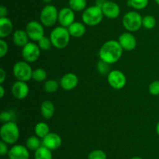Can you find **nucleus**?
Listing matches in <instances>:
<instances>
[{
  "label": "nucleus",
  "mask_w": 159,
  "mask_h": 159,
  "mask_svg": "<svg viewBox=\"0 0 159 159\" xmlns=\"http://www.w3.org/2000/svg\"><path fill=\"white\" fill-rule=\"evenodd\" d=\"M123 48L118 41L110 40L101 46L99 51L100 60L110 64H114L120 60L123 54Z\"/></svg>",
  "instance_id": "1"
},
{
  "label": "nucleus",
  "mask_w": 159,
  "mask_h": 159,
  "mask_svg": "<svg viewBox=\"0 0 159 159\" xmlns=\"http://www.w3.org/2000/svg\"><path fill=\"white\" fill-rule=\"evenodd\" d=\"M71 35L68 28L64 26H57L51 31L50 39L52 45L57 49H63L68 45Z\"/></svg>",
  "instance_id": "2"
},
{
  "label": "nucleus",
  "mask_w": 159,
  "mask_h": 159,
  "mask_svg": "<svg viewBox=\"0 0 159 159\" xmlns=\"http://www.w3.org/2000/svg\"><path fill=\"white\" fill-rule=\"evenodd\" d=\"M0 137L7 144H14L20 138V129L15 122L3 123L0 128Z\"/></svg>",
  "instance_id": "3"
},
{
  "label": "nucleus",
  "mask_w": 159,
  "mask_h": 159,
  "mask_svg": "<svg viewBox=\"0 0 159 159\" xmlns=\"http://www.w3.org/2000/svg\"><path fill=\"white\" fill-rule=\"evenodd\" d=\"M103 17L102 8L97 5H94L87 7L82 12V23L89 26H96L102 22Z\"/></svg>",
  "instance_id": "4"
},
{
  "label": "nucleus",
  "mask_w": 159,
  "mask_h": 159,
  "mask_svg": "<svg viewBox=\"0 0 159 159\" xmlns=\"http://www.w3.org/2000/svg\"><path fill=\"white\" fill-rule=\"evenodd\" d=\"M142 19L143 17L138 12L130 11L123 17V26L128 32H135L142 26Z\"/></svg>",
  "instance_id": "5"
},
{
  "label": "nucleus",
  "mask_w": 159,
  "mask_h": 159,
  "mask_svg": "<svg viewBox=\"0 0 159 159\" xmlns=\"http://www.w3.org/2000/svg\"><path fill=\"white\" fill-rule=\"evenodd\" d=\"M58 12L57 8L53 5H46L40 12V23L47 27L54 26L56 22L58 21Z\"/></svg>",
  "instance_id": "6"
},
{
  "label": "nucleus",
  "mask_w": 159,
  "mask_h": 159,
  "mask_svg": "<svg viewBox=\"0 0 159 159\" xmlns=\"http://www.w3.org/2000/svg\"><path fill=\"white\" fill-rule=\"evenodd\" d=\"M34 70L29 62L26 61H19L16 62L12 68V73L17 80L27 82L32 78Z\"/></svg>",
  "instance_id": "7"
},
{
  "label": "nucleus",
  "mask_w": 159,
  "mask_h": 159,
  "mask_svg": "<svg viewBox=\"0 0 159 159\" xmlns=\"http://www.w3.org/2000/svg\"><path fill=\"white\" fill-rule=\"evenodd\" d=\"M22 57L23 60L29 63L35 62L40 55V48L34 42H29L22 48Z\"/></svg>",
  "instance_id": "8"
},
{
  "label": "nucleus",
  "mask_w": 159,
  "mask_h": 159,
  "mask_svg": "<svg viewBox=\"0 0 159 159\" xmlns=\"http://www.w3.org/2000/svg\"><path fill=\"white\" fill-rule=\"evenodd\" d=\"M107 80L110 87L115 90L123 89L127 84V78L125 74L122 71L117 70H112L108 73Z\"/></svg>",
  "instance_id": "9"
},
{
  "label": "nucleus",
  "mask_w": 159,
  "mask_h": 159,
  "mask_svg": "<svg viewBox=\"0 0 159 159\" xmlns=\"http://www.w3.org/2000/svg\"><path fill=\"white\" fill-rule=\"evenodd\" d=\"M28 37L33 41H38L40 39L44 36V29L43 25L41 23L36 20L30 21L26 24V30Z\"/></svg>",
  "instance_id": "10"
},
{
  "label": "nucleus",
  "mask_w": 159,
  "mask_h": 159,
  "mask_svg": "<svg viewBox=\"0 0 159 159\" xmlns=\"http://www.w3.org/2000/svg\"><path fill=\"white\" fill-rule=\"evenodd\" d=\"M75 11L70 7H64L58 12V23L64 27L68 28L75 22Z\"/></svg>",
  "instance_id": "11"
},
{
  "label": "nucleus",
  "mask_w": 159,
  "mask_h": 159,
  "mask_svg": "<svg viewBox=\"0 0 159 159\" xmlns=\"http://www.w3.org/2000/svg\"><path fill=\"white\" fill-rule=\"evenodd\" d=\"M118 42L124 51H133L137 47V39L131 32H125L120 34Z\"/></svg>",
  "instance_id": "12"
},
{
  "label": "nucleus",
  "mask_w": 159,
  "mask_h": 159,
  "mask_svg": "<svg viewBox=\"0 0 159 159\" xmlns=\"http://www.w3.org/2000/svg\"><path fill=\"white\" fill-rule=\"evenodd\" d=\"M62 140L60 135L56 132H50L44 138L42 139V145L51 151L57 150L61 146Z\"/></svg>",
  "instance_id": "13"
},
{
  "label": "nucleus",
  "mask_w": 159,
  "mask_h": 159,
  "mask_svg": "<svg viewBox=\"0 0 159 159\" xmlns=\"http://www.w3.org/2000/svg\"><path fill=\"white\" fill-rule=\"evenodd\" d=\"M11 91L14 98L18 100H23L26 98L29 94V87L26 82L17 80L12 84Z\"/></svg>",
  "instance_id": "14"
},
{
  "label": "nucleus",
  "mask_w": 159,
  "mask_h": 159,
  "mask_svg": "<svg viewBox=\"0 0 159 159\" xmlns=\"http://www.w3.org/2000/svg\"><path fill=\"white\" fill-rule=\"evenodd\" d=\"M30 150L22 144H16L9 149V159H30Z\"/></svg>",
  "instance_id": "15"
},
{
  "label": "nucleus",
  "mask_w": 159,
  "mask_h": 159,
  "mask_svg": "<svg viewBox=\"0 0 159 159\" xmlns=\"http://www.w3.org/2000/svg\"><path fill=\"white\" fill-rule=\"evenodd\" d=\"M101 8L104 17L108 19H116L120 14V7L115 2L107 1Z\"/></svg>",
  "instance_id": "16"
},
{
  "label": "nucleus",
  "mask_w": 159,
  "mask_h": 159,
  "mask_svg": "<svg viewBox=\"0 0 159 159\" xmlns=\"http://www.w3.org/2000/svg\"><path fill=\"white\" fill-rule=\"evenodd\" d=\"M79 84L78 76L73 73H67L61 78L60 86L65 90H71Z\"/></svg>",
  "instance_id": "17"
},
{
  "label": "nucleus",
  "mask_w": 159,
  "mask_h": 159,
  "mask_svg": "<svg viewBox=\"0 0 159 159\" xmlns=\"http://www.w3.org/2000/svg\"><path fill=\"white\" fill-rule=\"evenodd\" d=\"M13 30V24L8 17L0 18V38L4 39L10 35Z\"/></svg>",
  "instance_id": "18"
},
{
  "label": "nucleus",
  "mask_w": 159,
  "mask_h": 159,
  "mask_svg": "<svg viewBox=\"0 0 159 159\" xmlns=\"http://www.w3.org/2000/svg\"><path fill=\"white\" fill-rule=\"evenodd\" d=\"M29 39L27 33L24 30H16L12 34V41L18 47H24L26 44L29 43Z\"/></svg>",
  "instance_id": "19"
},
{
  "label": "nucleus",
  "mask_w": 159,
  "mask_h": 159,
  "mask_svg": "<svg viewBox=\"0 0 159 159\" xmlns=\"http://www.w3.org/2000/svg\"><path fill=\"white\" fill-rule=\"evenodd\" d=\"M68 30L69 31L71 37L79 38V37H82L85 34L86 26H85V24L84 23L75 21L72 24L68 26Z\"/></svg>",
  "instance_id": "20"
},
{
  "label": "nucleus",
  "mask_w": 159,
  "mask_h": 159,
  "mask_svg": "<svg viewBox=\"0 0 159 159\" xmlns=\"http://www.w3.org/2000/svg\"><path fill=\"white\" fill-rule=\"evenodd\" d=\"M40 112L41 115L45 119H51L54 115L55 112V107L52 101H44L42 102L40 106Z\"/></svg>",
  "instance_id": "21"
},
{
  "label": "nucleus",
  "mask_w": 159,
  "mask_h": 159,
  "mask_svg": "<svg viewBox=\"0 0 159 159\" xmlns=\"http://www.w3.org/2000/svg\"><path fill=\"white\" fill-rule=\"evenodd\" d=\"M34 132H35V135L37 136L40 138L43 139L50 133V126L47 124L46 123L43 122H40V123H37L34 127Z\"/></svg>",
  "instance_id": "22"
},
{
  "label": "nucleus",
  "mask_w": 159,
  "mask_h": 159,
  "mask_svg": "<svg viewBox=\"0 0 159 159\" xmlns=\"http://www.w3.org/2000/svg\"><path fill=\"white\" fill-rule=\"evenodd\" d=\"M52 152L50 149L42 145L34 152V159H52Z\"/></svg>",
  "instance_id": "23"
},
{
  "label": "nucleus",
  "mask_w": 159,
  "mask_h": 159,
  "mask_svg": "<svg viewBox=\"0 0 159 159\" xmlns=\"http://www.w3.org/2000/svg\"><path fill=\"white\" fill-rule=\"evenodd\" d=\"M42 146V141H40V137L37 136H30L26 141V147L30 151H37L39 147Z\"/></svg>",
  "instance_id": "24"
},
{
  "label": "nucleus",
  "mask_w": 159,
  "mask_h": 159,
  "mask_svg": "<svg viewBox=\"0 0 159 159\" xmlns=\"http://www.w3.org/2000/svg\"><path fill=\"white\" fill-rule=\"evenodd\" d=\"M68 6L75 12L84 11L87 8V0H68Z\"/></svg>",
  "instance_id": "25"
},
{
  "label": "nucleus",
  "mask_w": 159,
  "mask_h": 159,
  "mask_svg": "<svg viewBox=\"0 0 159 159\" xmlns=\"http://www.w3.org/2000/svg\"><path fill=\"white\" fill-rule=\"evenodd\" d=\"M149 0H127V6L135 10H141L148 6Z\"/></svg>",
  "instance_id": "26"
},
{
  "label": "nucleus",
  "mask_w": 159,
  "mask_h": 159,
  "mask_svg": "<svg viewBox=\"0 0 159 159\" xmlns=\"http://www.w3.org/2000/svg\"><path fill=\"white\" fill-rule=\"evenodd\" d=\"M60 84L54 80H47L43 84V90L46 93L53 94L56 92L58 89Z\"/></svg>",
  "instance_id": "27"
},
{
  "label": "nucleus",
  "mask_w": 159,
  "mask_h": 159,
  "mask_svg": "<svg viewBox=\"0 0 159 159\" xmlns=\"http://www.w3.org/2000/svg\"><path fill=\"white\" fill-rule=\"evenodd\" d=\"M156 19L152 15H146L142 19V26L147 30H152L156 26Z\"/></svg>",
  "instance_id": "28"
},
{
  "label": "nucleus",
  "mask_w": 159,
  "mask_h": 159,
  "mask_svg": "<svg viewBox=\"0 0 159 159\" xmlns=\"http://www.w3.org/2000/svg\"><path fill=\"white\" fill-rule=\"evenodd\" d=\"M47 77H48V74H47V72L43 69H36L33 72L32 79L34 80L37 81V82H43V81H46Z\"/></svg>",
  "instance_id": "29"
},
{
  "label": "nucleus",
  "mask_w": 159,
  "mask_h": 159,
  "mask_svg": "<svg viewBox=\"0 0 159 159\" xmlns=\"http://www.w3.org/2000/svg\"><path fill=\"white\" fill-rule=\"evenodd\" d=\"M37 45L40 47V50H43V51H48L51 48V46H53L50 37H45V36H43L41 39L37 41Z\"/></svg>",
  "instance_id": "30"
},
{
  "label": "nucleus",
  "mask_w": 159,
  "mask_h": 159,
  "mask_svg": "<svg viewBox=\"0 0 159 159\" xmlns=\"http://www.w3.org/2000/svg\"><path fill=\"white\" fill-rule=\"evenodd\" d=\"M88 159H107V155L102 150L96 149L89 154Z\"/></svg>",
  "instance_id": "31"
},
{
  "label": "nucleus",
  "mask_w": 159,
  "mask_h": 159,
  "mask_svg": "<svg viewBox=\"0 0 159 159\" xmlns=\"http://www.w3.org/2000/svg\"><path fill=\"white\" fill-rule=\"evenodd\" d=\"M96 69H97L98 73H100L101 75H106L110 73V64L107 63V62H103L102 60H99L97 62L96 65Z\"/></svg>",
  "instance_id": "32"
},
{
  "label": "nucleus",
  "mask_w": 159,
  "mask_h": 159,
  "mask_svg": "<svg viewBox=\"0 0 159 159\" xmlns=\"http://www.w3.org/2000/svg\"><path fill=\"white\" fill-rule=\"evenodd\" d=\"M12 118H13V114L9 111H3L0 114V121L2 123L12 122Z\"/></svg>",
  "instance_id": "33"
},
{
  "label": "nucleus",
  "mask_w": 159,
  "mask_h": 159,
  "mask_svg": "<svg viewBox=\"0 0 159 159\" xmlns=\"http://www.w3.org/2000/svg\"><path fill=\"white\" fill-rule=\"evenodd\" d=\"M149 93L154 96L159 95V80H155L150 84L148 87Z\"/></svg>",
  "instance_id": "34"
},
{
  "label": "nucleus",
  "mask_w": 159,
  "mask_h": 159,
  "mask_svg": "<svg viewBox=\"0 0 159 159\" xmlns=\"http://www.w3.org/2000/svg\"><path fill=\"white\" fill-rule=\"evenodd\" d=\"M9 50V45L4 39H0V58H3L6 55Z\"/></svg>",
  "instance_id": "35"
},
{
  "label": "nucleus",
  "mask_w": 159,
  "mask_h": 159,
  "mask_svg": "<svg viewBox=\"0 0 159 159\" xmlns=\"http://www.w3.org/2000/svg\"><path fill=\"white\" fill-rule=\"evenodd\" d=\"M9 151V149L8 148L7 143H5L2 140H1V142H0V154L2 156L6 155V154H8Z\"/></svg>",
  "instance_id": "36"
},
{
  "label": "nucleus",
  "mask_w": 159,
  "mask_h": 159,
  "mask_svg": "<svg viewBox=\"0 0 159 159\" xmlns=\"http://www.w3.org/2000/svg\"><path fill=\"white\" fill-rule=\"evenodd\" d=\"M6 79V72L5 71L4 69H0V84H2Z\"/></svg>",
  "instance_id": "37"
},
{
  "label": "nucleus",
  "mask_w": 159,
  "mask_h": 159,
  "mask_svg": "<svg viewBox=\"0 0 159 159\" xmlns=\"http://www.w3.org/2000/svg\"><path fill=\"white\" fill-rule=\"evenodd\" d=\"M7 13V8L5 6H3V5H2V6H0V18H1V17H6Z\"/></svg>",
  "instance_id": "38"
},
{
  "label": "nucleus",
  "mask_w": 159,
  "mask_h": 159,
  "mask_svg": "<svg viewBox=\"0 0 159 159\" xmlns=\"http://www.w3.org/2000/svg\"><path fill=\"white\" fill-rule=\"evenodd\" d=\"M5 95V89L4 87H3L2 84H1L0 85V98H2L3 97H4Z\"/></svg>",
  "instance_id": "39"
},
{
  "label": "nucleus",
  "mask_w": 159,
  "mask_h": 159,
  "mask_svg": "<svg viewBox=\"0 0 159 159\" xmlns=\"http://www.w3.org/2000/svg\"><path fill=\"white\" fill-rule=\"evenodd\" d=\"M107 1H108V0H96V5H97V6L102 7V5H103L104 3H105Z\"/></svg>",
  "instance_id": "40"
},
{
  "label": "nucleus",
  "mask_w": 159,
  "mask_h": 159,
  "mask_svg": "<svg viewBox=\"0 0 159 159\" xmlns=\"http://www.w3.org/2000/svg\"><path fill=\"white\" fill-rule=\"evenodd\" d=\"M155 129H156V132H157V134H158V137H159V121H158V123H157L156 128H155Z\"/></svg>",
  "instance_id": "41"
},
{
  "label": "nucleus",
  "mask_w": 159,
  "mask_h": 159,
  "mask_svg": "<svg viewBox=\"0 0 159 159\" xmlns=\"http://www.w3.org/2000/svg\"><path fill=\"white\" fill-rule=\"evenodd\" d=\"M52 1L53 0H43V2L47 3V4H50V3H51Z\"/></svg>",
  "instance_id": "42"
},
{
  "label": "nucleus",
  "mask_w": 159,
  "mask_h": 159,
  "mask_svg": "<svg viewBox=\"0 0 159 159\" xmlns=\"http://www.w3.org/2000/svg\"><path fill=\"white\" fill-rule=\"evenodd\" d=\"M130 159H143L142 157H131V158H130Z\"/></svg>",
  "instance_id": "43"
},
{
  "label": "nucleus",
  "mask_w": 159,
  "mask_h": 159,
  "mask_svg": "<svg viewBox=\"0 0 159 159\" xmlns=\"http://www.w3.org/2000/svg\"><path fill=\"white\" fill-rule=\"evenodd\" d=\"M155 2H156L157 4H158L159 6V0H155Z\"/></svg>",
  "instance_id": "44"
}]
</instances>
